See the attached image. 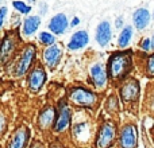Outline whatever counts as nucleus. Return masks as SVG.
Segmentation results:
<instances>
[{
  "instance_id": "30",
  "label": "nucleus",
  "mask_w": 154,
  "mask_h": 148,
  "mask_svg": "<svg viewBox=\"0 0 154 148\" xmlns=\"http://www.w3.org/2000/svg\"><path fill=\"white\" fill-rule=\"evenodd\" d=\"M116 26H118V27L122 26V20H120V19H118V20H116Z\"/></svg>"
},
{
  "instance_id": "7",
  "label": "nucleus",
  "mask_w": 154,
  "mask_h": 148,
  "mask_svg": "<svg viewBox=\"0 0 154 148\" xmlns=\"http://www.w3.org/2000/svg\"><path fill=\"white\" fill-rule=\"evenodd\" d=\"M30 132L26 127H20L15 131L12 135V139L8 143V148H26V144L29 141Z\"/></svg>"
},
{
  "instance_id": "16",
  "label": "nucleus",
  "mask_w": 154,
  "mask_h": 148,
  "mask_svg": "<svg viewBox=\"0 0 154 148\" xmlns=\"http://www.w3.org/2000/svg\"><path fill=\"white\" fill-rule=\"evenodd\" d=\"M149 20H150V15L147 12V10H138L135 13H134V23H135L137 28L142 30L149 24Z\"/></svg>"
},
{
  "instance_id": "31",
  "label": "nucleus",
  "mask_w": 154,
  "mask_h": 148,
  "mask_svg": "<svg viewBox=\"0 0 154 148\" xmlns=\"http://www.w3.org/2000/svg\"><path fill=\"white\" fill-rule=\"evenodd\" d=\"M152 47L154 49V37H153V40H152Z\"/></svg>"
},
{
  "instance_id": "14",
  "label": "nucleus",
  "mask_w": 154,
  "mask_h": 148,
  "mask_svg": "<svg viewBox=\"0 0 154 148\" xmlns=\"http://www.w3.org/2000/svg\"><path fill=\"white\" fill-rule=\"evenodd\" d=\"M88 43V34L85 31H79L72 37L69 42V49L72 50H77V49L84 47Z\"/></svg>"
},
{
  "instance_id": "12",
  "label": "nucleus",
  "mask_w": 154,
  "mask_h": 148,
  "mask_svg": "<svg viewBox=\"0 0 154 148\" xmlns=\"http://www.w3.org/2000/svg\"><path fill=\"white\" fill-rule=\"evenodd\" d=\"M66 26H68V19H66V16L62 15V13H58V15L54 16V18L51 19L50 24H49L50 30L53 32H56V34H61V32L66 28Z\"/></svg>"
},
{
  "instance_id": "13",
  "label": "nucleus",
  "mask_w": 154,
  "mask_h": 148,
  "mask_svg": "<svg viewBox=\"0 0 154 148\" xmlns=\"http://www.w3.org/2000/svg\"><path fill=\"white\" fill-rule=\"evenodd\" d=\"M91 77H92V81L96 86H104V84H106V72H104L101 65H95L91 69Z\"/></svg>"
},
{
  "instance_id": "21",
  "label": "nucleus",
  "mask_w": 154,
  "mask_h": 148,
  "mask_svg": "<svg viewBox=\"0 0 154 148\" xmlns=\"http://www.w3.org/2000/svg\"><path fill=\"white\" fill-rule=\"evenodd\" d=\"M14 7H15L19 12H23V13H27L30 11L29 5H26L24 3H22V1H15V3H14Z\"/></svg>"
},
{
  "instance_id": "5",
  "label": "nucleus",
  "mask_w": 154,
  "mask_h": 148,
  "mask_svg": "<svg viewBox=\"0 0 154 148\" xmlns=\"http://www.w3.org/2000/svg\"><path fill=\"white\" fill-rule=\"evenodd\" d=\"M120 96L126 102H133L137 101L139 97V85L135 79H131V81L126 82L125 85L120 89Z\"/></svg>"
},
{
  "instance_id": "25",
  "label": "nucleus",
  "mask_w": 154,
  "mask_h": 148,
  "mask_svg": "<svg viewBox=\"0 0 154 148\" xmlns=\"http://www.w3.org/2000/svg\"><path fill=\"white\" fill-rule=\"evenodd\" d=\"M5 128V119L3 114H0V132H3Z\"/></svg>"
},
{
  "instance_id": "11",
  "label": "nucleus",
  "mask_w": 154,
  "mask_h": 148,
  "mask_svg": "<svg viewBox=\"0 0 154 148\" xmlns=\"http://www.w3.org/2000/svg\"><path fill=\"white\" fill-rule=\"evenodd\" d=\"M61 54H62V51L58 46H51V47H49L48 50L45 51V54H43V58H45L48 66H50V67L56 66V65L58 64L60 58H61Z\"/></svg>"
},
{
  "instance_id": "8",
  "label": "nucleus",
  "mask_w": 154,
  "mask_h": 148,
  "mask_svg": "<svg viewBox=\"0 0 154 148\" xmlns=\"http://www.w3.org/2000/svg\"><path fill=\"white\" fill-rule=\"evenodd\" d=\"M34 57H35V49L32 46L26 47V50L23 51V55H22L20 61L18 64V67H16V74L18 75H22L23 73L27 72V69L30 67L32 59H34Z\"/></svg>"
},
{
  "instance_id": "17",
  "label": "nucleus",
  "mask_w": 154,
  "mask_h": 148,
  "mask_svg": "<svg viewBox=\"0 0 154 148\" xmlns=\"http://www.w3.org/2000/svg\"><path fill=\"white\" fill-rule=\"evenodd\" d=\"M39 26V18L38 16H31V18H27L24 20V26H23V30H24V34L26 35H31L32 32H35V30L38 28Z\"/></svg>"
},
{
  "instance_id": "23",
  "label": "nucleus",
  "mask_w": 154,
  "mask_h": 148,
  "mask_svg": "<svg viewBox=\"0 0 154 148\" xmlns=\"http://www.w3.org/2000/svg\"><path fill=\"white\" fill-rule=\"evenodd\" d=\"M147 73L150 75H154V55L149 58V62H147Z\"/></svg>"
},
{
  "instance_id": "10",
  "label": "nucleus",
  "mask_w": 154,
  "mask_h": 148,
  "mask_svg": "<svg viewBox=\"0 0 154 148\" xmlns=\"http://www.w3.org/2000/svg\"><path fill=\"white\" fill-rule=\"evenodd\" d=\"M109 39H111V27H109L108 22H103V23H100L97 27L96 40L99 42V45L106 46Z\"/></svg>"
},
{
  "instance_id": "3",
  "label": "nucleus",
  "mask_w": 154,
  "mask_h": 148,
  "mask_svg": "<svg viewBox=\"0 0 154 148\" xmlns=\"http://www.w3.org/2000/svg\"><path fill=\"white\" fill-rule=\"evenodd\" d=\"M70 100L80 106H92L96 101V97L92 92L82 87H76L70 92Z\"/></svg>"
},
{
  "instance_id": "18",
  "label": "nucleus",
  "mask_w": 154,
  "mask_h": 148,
  "mask_svg": "<svg viewBox=\"0 0 154 148\" xmlns=\"http://www.w3.org/2000/svg\"><path fill=\"white\" fill-rule=\"evenodd\" d=\"M14 50V40L11 38H5L4 42L2 45V51H0V59L2 61H5L8 57L12 54Z\"/></svg>"
},
{
  "instance_id": "29",
  "label": "nucleus",
  "mask_w": 154,
  "mask_h": 148,
  "mask_svg": "<svg viewBox=\"0 0 154 148\" xmlns=\"http://www.w3.org/2000/svg\"><path fill=\"white\" fill-rule=\"evenodd\" d=\"M79 22H80V20H79V19L76 18L75 20H73V23H72V24H73V26H76V24H79Z\"/></svg>"
},
{
  "instance_id": "27",
  "label": "nucleus",
  "mask_w": 154,
  "mask_h": 148,
  "mask_svg": "<svg viewBox=\"0 0 154 148\" xmlns=\"http://www.w3.org/2000/svg\"><path fill=\"white\" fill-rule=\"evenodd\" d=\"M31 148H42V146H41L39 143H34V144H32V147H31Z\"/></svg>"
},
{
  "instance_id": "2",
  "label": "nucleus",
  "mask_w": 154,
  "mask_h": 148,
  "mask_svg": "<svg viewBox=\"0 0 154 148\" xmlns=\"http://www.w3.org/2000/svg\"><path fill=\"white\" fill-rule=\"evenodd\" d=\"M115 125L112 123H104L101 125L100 131L97 133V139H96V148H108L114 143L115 140Z\"/></svg>"
},
{
  "instance_id": "26",
  "label": "nucleus",
  "mask_w": 154,
  "mask_h": 148,
  "mask_svg": "<svg viewBox=\"0 0 154 148\" xmlns=\"http://www.w3.org/2000/svg\"><path fill=\"white\" fill-rule=\"evenodd\" d=\"M149 46H150V39H146L143 42V45H142V47H143L145 50H147V49H149Z\"/></svg>"
},
{
  "instance_id": "20",
  "label": "nucleus",
  "mask_w": 154,
  "mask_h": 148,
  "mask_svg": "<svg viewBox=\"0 0 154 148\" xmlns=\"http://www.w3.org/2000/svg\"><path fill=\"white\" fill-rule=\"evenodd\" d=\"M39 38H41V42L45 43V45H51V43L54 42V37L50 34H48V32H42Z\"/></svg>"
},
{
  "instance_id": "1",
  "label": "nucleus",
  "mask_w": 154,
  "mask_h": 148,
  "mask_svg": "<svg viewBox=\"0 0 154 148\" xmlns=\"http://www.w3.org/2000/svg\"><path fill=\"white\" fill-rule=\"evenodd\" d=\"M130 67V55L127 53L116 54L109 61V75L112 79H120L126 75Z\"/></svg>"
},
{
  "instance_id": "6",
  "label": "nucleus",
  "mask_w": 154,
  "mask_h": 148,
  "mask_svg": "<svg viewBox=\"0 0 154 148\" xmlns=\"http://www.w3.org/2000/svg\"><path fill=\"white\" fill-rule=\"evenodd\" d=\"M69 124H70V109L65 104L61 102L58 111V117H57L56 123H54V131L62 132V131H65L69 127Z\"/></svg>"
},
{
  "instance_id": "32",
  "label": "nucleus",
  "mask_w": 154,
  "mask_h": 148,
  "mask_svg": "<svg viewBox=\"0 0 154 148\" xmlns=\"http://www.w3.org/2000/svg\"><path fill=\"white\" fill-rule=\"evenodd\" d=\"M30 1H34V0H30Z\"/></svg>"
},
{
  "instance_id": "28",
  "label": "nucleus",
  "mask_w": 154,
  "mask_h": 148,
  "mask_svg": "<svg viewBox=\"0 0 154 148\" xmlns=\"http://www.w3.org/2000/svg\"><path fill=\"white\" fill-rule=\"evenodd\" d=\"M51 148H64V147L60 146V144H53V146H51Z\"/></svg>"
},
{
  "instance_id": "24",
  "label": "nucleus",
  "mask_w": 154,
  "mask_h": 148,
  "mask_svg": "<svg viewBox=\"0 0 154 148\" xmlns=\"http://www.w3.org/2000/svg\"><path fill=\"white\" fill-rule=\"evenodd\" d=\"M5 13H7V8L3 7L2 10H0V27H2L3 22H4V16H5Z\"/></svg>"
},
{
  "instance_id": "19",
  "label": "nucleus",
  "mask_w": 154,
  "mask_h": 148,
  "mask_svg": "<svg viewBox=\"0 0 154 148\" xmlns=\"http://www.w3.org/2000/svg\"><path fill=\"white\" fill-rule=\"evenodd\" d=\"M131 37H133V30H131V27H126V28L120 32V37H119L120 47H126L127 43L131 40Z\"/></svg>"
},
{
  "instance_id": "9",
  "label": "nucleus",
  "mask_w": 154,
  "mask_h": 148,
  "mask_svg": "<svg viewBox=\"0 0 154 148\" xmlns=\"http://www.w3.org/2000/svg\"><path fill=\"white\" fill-rule=\"evenodd\" d=\"M46 81V74L41 67H37L31 72L29 77V86L32 92H38Z\"/></svg>"
},
{
  "instance_id": "22",
  "label": "nucleus",
  "mask_w": 154,
  "mask_h": 148,
  "mask_svg": "<svg viewBox=\"0 0 154 148\" xmlns=\"http://www.w3.org/2000/svg\"><path fill=\"white\" fill-rule=\"evenodd\" d=\"M107 109H108L109 112L116 111L118 109V101H116V98L115 97H111L108 101H107Z\"/></svg>"
},
{
  "instance_id": "4",
  "label": "nucleus",
  "mask_w": 154,
  "mask_h": 148,
  "mask_svg": "<svg viewBox=\"0 0 154 148\" xmlns=\"http://www.w3.org/2000/svg\"><path fill=\"white\" fill-rule=\"evenodd\" d=\"M138 141L137 128L134 125H126L120 133V146L122 148H135Z\"/></svg>"
},
{
  "instance_id": "15",
  "label": "nucleus",
  "mask_w": 154,
  "mask_h": 148,
  "mask_svg": "<svg viewBox=\"0 0 154 148\" xmlns=\"http://www.w3.org/2000/svg\"><path fill=\"white\" fill-rule=\"evenodd\" d=\"M54 116H56V111L51 106H48L45 111L41 112L39 116V127L41 128H48L49 125H51V123L54 121Z\"/></svg>"
}]
</instances>
